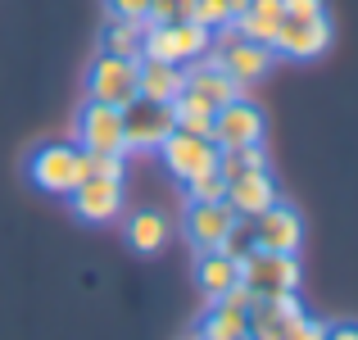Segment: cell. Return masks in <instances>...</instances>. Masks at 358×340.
<instances>
[{
  "label": "cell",
  "instance_id": "cell-1",
  "mask_svg": "<svg viewBox=\"0 0 358 340\" xmlns=\"http://www.w3.org/2000/svg\"><path fill=\"white\" fill-rule=\"evenodd\" d=\"M27 177L45 195H69L87 177V155L73 141H45V146H36L27 155Z\"/></svg>",
  "mask_w": 358,
  "mask_h": 340
},
{
  "label": "cell",
  "instance_id": "cell-2",
  "mask_svg": "<svg viewBox=\"0 0 358 340\" xmlns=\"http://www.w3.org/2000/svg\"><path fill=\"white\" fill-rule=\"evenodd\" d=\"M213 45V32L204 23H195V18H182V23H145V45H141V55H150V59H168V64H195L204 59Z\"/></svg>",
  "mask_w": 358,
  "mask_h": 340
},
{
  "label": "cell",
  "instance_id": "cell-3",
  "mask_svg": "<svg viewBox=\"0 0 358 340\" xmlns=\"http://www.w3.org/2000/svg\"><path fill=\"white\" fill-rule=\"evenodd\" d=\"M73 146H78L82 155H127L122 109L100 105V100H82L78 118H73Z\"/></svg>",
  "mask_w": 358,
  "mask_h": 340
},
{
  "label": "cell",
  "instance_id": "cell-4",
  "mask_svg": "<svg viewBox=\"0 0 358 340\" xmlns=\"http://www.w3.org/2000/svg\"><path fill=\"white\" fill-rule=\"evenodd\" d=\"M299 277H304V268H299L295 254L254 250L250 259L241 263V286L250 290L254 299H277V295H286V290H299Z\"/></svg>",
  "mask_w": 358,
  "mask_h": 340
},
{
  "label": "cell",
  "instance_id": "cell-5",
  "mask_svg": "<svg viewBox=\"0 0 358 340\" xmlns=\"http://www.w3.org/2000/svg\"><path fill=\"white\" fill-rule=\"evenodd\" d=\"M218 50H213V59L222 64V73H227L231 82L245 91L250 82H263L272 73V64H277V55H272V45H259V41H250V36H241V32H222V41H213Z\"/></svg>",
  "mask_w": 358,
  "mask_h": 340
},
{
  "label": "cell",
  "instance_id": "cell-6",
  "mask_svg": "<svg viewBox=\"0 0 358 340\" xmlns=\"http://www.w3.org/2000/svg\"><path fill=\"white\" fill-rule=\"evenodd\" d=\"M168 132H173V109L168 105L145 100V96L122 105V141H127V155H155Z\"/></svg>",
  "mask_w": 358,
  "mask_h": 340
},
{
  "label": "cell",
  "instance_id": "cell-7",
  "mask_svg": "<svg viewBox=\"0 0 358 340\" xmlns=\"http://www.w3.org/2000/svg\"><path fill=\"white\" fill-rule=\"evenodd\" d=\"M331 45V18L317 14V18H281L277 36H272V55L290 64H308L317 55H327Z\"/></svg>",
  "mask_w": 358,
  "mask_h": 340
},
{
  "label": "cell",
  "instance_id": "cell-8",
  "mask_svg": "<svg viewBox=\"0 0 358 340\" xmlns=\"http://www.w3.org/2000/svg\"><path fill=\"white\" fill-rule=\"evenodd\" d=\"M87 100H100V105H131L136 100V59H118V55L100 50L87 69Z\"/></svg>",
  "mask_w": 358,
  "mask_h": 340
},
{
  "label": "cell",
  "instance_id": "cell-9",
  "mask_svg": "<svg viewBox=\"0 0 358 340\" xmlns=\"http://www.w3.org/2000/svg\"><path fill=\"white\" fill-rule=\"evenodd\" d=\"M263 132H268V118L254 100H227L222 109H213V146L218 150H236V146H263Z\"/></svg>",
  "mask_w": 358,
  "mask_h": 340
},
{
  "label": "cell",
  "instance_id": "cell-10",
  "mask_svg": "<svg viewBox=\"0 0 358 340\" xmlns=\"http://www.w3.org/2000/svg\"><path fill=\"white\" fill-rule=\"evenodd\" d=\"M159 155H164V168L177 182H191L195 173L218 168V146H213V136H195V132H182V127H173L164 136Z\"/></svg>",
  "mask_w": 358,
  "mask_h": 340
},
{
  "label": "cell",
  "instance_id": "cell-11",
  "mask_svg": "<svg viewBox=\"0 0 358 340\" xmlns=\"http://www.w3.org/2000/svg\"><path fill=\"white\" fill-rule=\"evenodd\" d=\"M250 227H254V245L268 254H299V245H304V218L286 200L268 204L259 218H250Z\"/></svg>",
  "mask_w": 358,
  "mask_h": 340
},
{
  "label": "cell",
  "instance_id": "cell-12",
  "mask_svg": "<svg viewBox=\"0 0 358 340\" xmlns=\"http://www.w3.org/2000/svg\"><path fill=\"white\" fill-rule=\"evenodd\" d=\"M231 222H236V213H231L227 200H186L182 236H186V245H191L195 254H204V250H218Z\"/></svg>",
  "mask_w": 358,
  "mask_h": 340
},
{
  "label": "cell",
  "instance_id": "cell-13",
  "mask_svg": "<svg viewBox=\"0 0 358 340\" xmlns=\"http://www.w3.org/2000/svg\"><path fill=\"white\" fill-rule=\"evenodd\" d=\"M69 204L82 222L105 227L122 218V182H109V177H82L78 186L69 191Z\"/></svg>",
  "mask_w": 358,
  "mask_h": 340
},
{
  "label": "cell",
  "instance_id": "cell-14",
  "mask_svg": "<svg viewBox=\"0 0 358 340\" xmlns=\"http://www.w3.org/2000/svg\"><path fill=\"white\" fill-rule=\"evenodd\" d=\"M304 309H299L295 290H286V295L277 299H254L250 313H245V336L250 340H281L286 336V323L290 318H299Z\"/></svg>",
  "mask_w": 358,
  "mask_h": 340
},
{
  "label": "cell",
  "instance_id": "cell-15",
  "mask_svg": "<svg viewBox=\"0 0 358 340\" xmlns=\"http://www.w3.org/2000/svg\"><path fill=\"white\" fill-rule=\"evenodd\" d=\"M277 200H281V191H277V182H272V168H254V173L227 182V204H231L236 218H259V213Z\"/></svg>",
  "mask_w": 358,
  "mask_h": 340
},
{
  "label": "cell",
  "instance_id": "cell-16",
  "mask_svg": "<svg viewBox=\"0 0 358 340\" xmlns=\"http://www.w3.org/2000/svg\"><path fill=\"white\" fill-rule=\"evenodd\" d=\"M191 277H195V290H200V295L213 304V299L231 295V290L241 286V263L227 259L222 250H204V254H195Z\"/></svg>",
  "mask_w": 358,
  "mask_h": 340
},
{
  "label": "cell",
  "instance_id": "cell-17",
  "mask_svg": "<svg viewBox=\"0 0 358 340\" xmlns=\"http://www.w3.org/2000/svg\"><path fill=\"white\" fill-rule=\"evenodd\" d=\"M186 87V69L182 64H168V59H150L141 55L136 59V96L159 100V105H173Z\"/></svg>",
  "mask_w": 358,
  "mask_h": 340
},
{
  "label": "cell",
  "instance_id": "cell-18",
  "mask_svg": "<svg viewBox=\"0 0 358 340\" xmlns=\"http://www.w3.org/2000/svg\"><path fill=\"white\" fill-rule=\"evenodd\" d=\"M186 91H191V96H200L209 109H222L227 100L241 96V87L227 78V73H222V64L213 59V55H209V59L186 64Z\"/></svg>",
  "mask_w": 358,
  "mask_h": 340
},
{
  "label": "cell",
  "instance_id": "cell-19",
  "mask_svg": "<svg viewBox=\"0 0 358 340\" xmlns=\"http://www.w3.org/2000/svg\"><path fill=\"white\" fill-rule=\"evenodd\" d=\"M245 313L250 309H241L236 299H213L200 313V323H195V336L200 340H245Z\"/></svg>",
  "mask_w": 358,
  "mask_h": 340
},
{
  "label": "cell",
  "instance_id": "cell-20",
  "mask_svg": "<svg viewBox=\"0 0 358 340\" xmlns=\"http://www.w3.org/2000/svg\"><path fill=\"white\" fill-rule=\"evenodd\" d=\"M281 18H286V9H281V0H245L241 18L231 23V32L250 36V41H259V45H272V36H277Z\"/></svg>",
  "mask_w": 358,
  "mask_h": 340
},
{
  "label": "cell",
  "instance_id": "cell-21",
  "mask_svg": "<svg viewBox=\"0 0 358 340\" xmlns=\"http://www.w3.org/2000/svg\"><path fill=\"white\" fill-rule=\"evenodd\" d=\"M141 45H145V18H122L109 14L100 27V50L118 55V59H141Z\"/></svg>",
  "mask_w": 358,
  "mask_h": 340
},
{
  "label": "cell",
  "instance_id": "cell-22",
  "mask_svg": "<svg viewBox=\"0 0 358 340\" xmlns=\"http://www.w3.org/2000/svg\"><path fill=\"white\" fill-rule=\"evenodd\" d=\"M122 236H127V245L136 254H159L164 241H168V218L155 213V209H136L127 218V227H122Z\"/></svg>",
  "mask_w": 358,
  "mask_h": 340
},
{
  "label": "cell",
  "instance_id": "cell-23",
  "mask_svg": "<svg viewBox=\"0 0 358 340\" xmlns=\"http://www.w3.org/2000/svg\"><path fill=\"white\" fill-rule=\"evenodd\" d=\"M168 109H173V127L195 132V136H213V109L204 105L200 96H191L186 87H182V96H177Z\"/></svg>",
  "mask_w": 358,
  "mask_h": 340
},
{
  "label": "cell",
  "instance_id": "cell-24",
  "mask_svg": "<svg viewBox=\"0 0 358 340\" xmlns=\"http://www.w3.org/2000/svg\"><path fill=\"white\" fill-rule=\"evenodd\" d=\"M254 168H268V150H263V146L218 150V173H222V182H236V177L254 173Z\"/></svg>",
  "mask_w": 358,
  "mask_h": 340
},
{
  "label": "cell",
  "instance_id": "cell-25",
  "mask_svg": "<svg viewBox=\"0 0 358 340\" xmlns=\"http://www.w3.org/2000/svg\"><path fill=\"white\" fill-rule=\"evenodd\" d=\"M241 9H245V0H195V23H204L213 36L218 32H227L231 23L241 18Z\"/></svg>",
  "mask_w": 358,
  "mask_h": 340
},
{
  "label": "cell",
  "instance_id": "cell-26",
  "mask_svg": "<svg viewBox=\"0 0 358 340\" xmlns=\"http://www.w3.org/2000/svg\"><path fill=\"white\" fill-rule=\"evenodd\" d=\"M218 250L227 254V259H236V263H245V259H250V254L259 250V245H254V227H250V218H236V222H231Z\"/></svg>",
  "mask_w": 358,
  "mask_h": 340
},
{
  "label": "cell",
  "instance_id": "cell-27",
  "mask_svg": "<svg viewBox=\"0 0 358 340\" xmlns=\"http://www.w3.org/2000/svg\"><path fill=\"white\" fill-rule=\"evenodd\" d=\"M186 200H227V182H222L218 168H209V173H195L191 182H186Z\"/></svg>",
  "mask_w": 358,
  "mask_h": 340
},
{
  "label": "cell",
  "instance_id": "cell-28",
  "mask_svg": "<svg viewBox=\"0 0 358 340\" xmlns=\"http://www.w3.org/2000/svg\"><path fill=\"white\" fill-rule=\"evenodd\" d=\"M195 14V0H150L145 23H182Z\"/></svg>",
  "mask_w": 358,
  "mask_h": 340
},
{
  "label": "cell",
  "instance_id": "cell-29",
  "mask_svg": "<svg viewBox=\"0 0 358 340\" xmlns=\"http://www.w3.org/2000/svg\"><path fill=\"white\" fill-rule=\"evenodd\" d=\"M122 173H127V155H87V177L122 182Z\"/></svg>",
  "mask_w": 358,
  "mask_h": 340
},
{
  "label": "cell",
  "instance_id": "cell-30",
  "mask_svg": "<svg viewBox=\"0 0 358 340\" xmlns=\"http://www.w3.org/2000/svg\"><path fill=\"white\" fill-rule=\"evenodd\" d=\"M281 340H327V323H322V318L299 313V318L286 323V336H281Z\"/></svg>",
  "mask_w": 358,
  "mask_h": 340
},
{
  "label": "cell",
  "instance_id": "cell-31",
  "mask_svg": "<svg viewBox=\"0 0 358 340\" xmlns=\"http://www.w3.org/2000/svg\"><path fill=\"white\" fill-rule=\"evenodd\" d=\"M281 9H286V18H317L327 14V0H281Z\"/></svg>",
  "mask_w": 358,
  "mask_h": 340
},
{
  "label": "cell",
  "instance_id": "cell-32",
  "mask_svg": "<svg viewBox=\"0 0 358 340\" xmlns=\"http://www.w3.org/2000/svg\"><path fill=\"white\" fill-rule=\"evenodd\" d=\"M109 14H122V18H145L150 14V0H105Z\"/></svg>",
  "mask_w": 358,
  "mask_h": 340
},
{
  "label": "cell",
  "instance_id": "cell-33",
  "mask_svg": "<svg viewBox=\"0 0 358 340\" xmlns=\"http://www.w3.org/2000/svg\"><path fill=\"white\" fill-rule=\"evenodd\" d=\"M327 340H358V323H327Z\"/></svg>",
  "mask_w": 358,
  "mask_h": 340
},
{
  "label": "cell",
  "instance_id": "cell-34",
  "mask_svg": "<svg viewBox=\"0 0 358 340\" xmlns=\"http://www.w3.org/2000/svg\"><path fill=\"white\" fill-rule=\"evenodd\" d=\"M191 340H200V336H191Z\"/></svg>",
  "mask_w": 358,
  "mask_h": 340
}]
</instances>
